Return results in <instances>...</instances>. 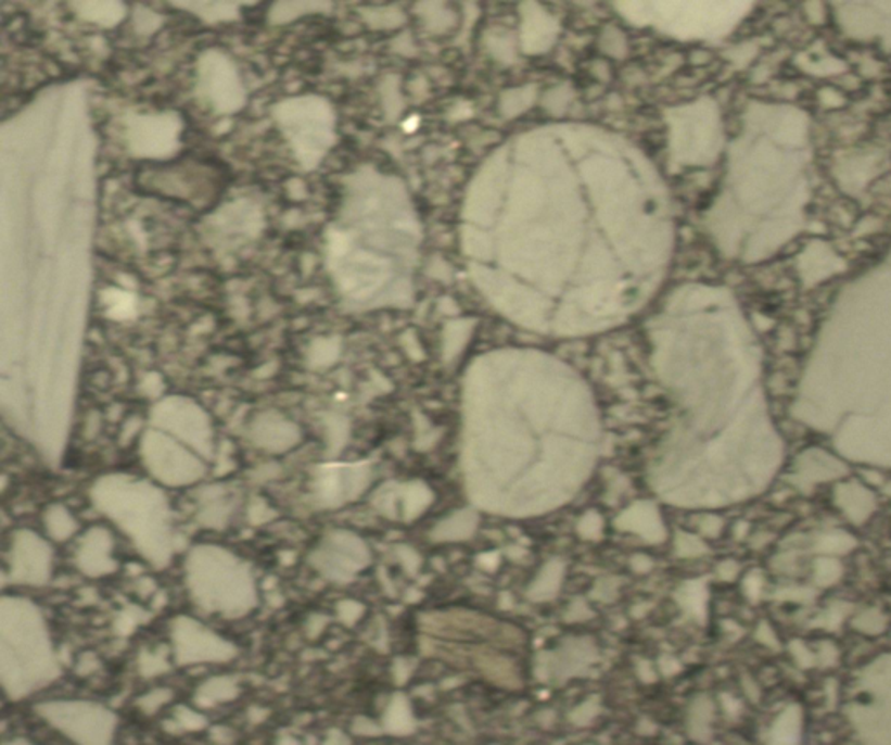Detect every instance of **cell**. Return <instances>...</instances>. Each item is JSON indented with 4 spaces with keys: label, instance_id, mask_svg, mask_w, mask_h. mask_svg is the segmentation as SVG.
Instances as JSON below:
<instances>
[{
    "label": "cell",
    "instance_id": "cell-10",
    "mask_svg": "<svg viewBox=\"0 0 891 745\" xmlns=\"http://www.w3.org/2000/svg\"><path fill=\"white\" fill-rule=\"evenodd\" d=\"M277 745H298V742L293 741V738H282Z\"/></svg>",
    "mask_w": 891,
    "mask_h": 745
},
{
    "label": "cell",
    "instance_id": "cell-3",
    "mask_svg": "<svg viewBox=\"0 0 891 745\" xmlns=\"http://www.w3.org/2000/svg\"><path fill=\"white\" fill-rule=\"evenodd\" d=\"M232 563H225L224 568L212 566L209 573L192 568L190 582L193 594L207 608L220 609L224 614H242L250 608L253 601L250 577Z\"/></svg>",
    "mask_w": 891,
    "mask_h": 745
},
{
    "label": "cell",
    "instance_id": "cell-9",
    "mask_svg": "<svg viewBox=\"0 0 891 745\" xmlns=\"http://www.w3.org/2000/svg\"><path fill=\"white\" fill-rule=\"evenodd\" d=\"M2 745H36L31 744V742L25 741V738H11V741H5Z\"/></svg>",
    "mask_w": 891,
    "mask_h": 745
},
{
    "label": "cell",
    "instance_id": "cell-5",
    "mask_svg": "<svg viewBox=\"0 0 891 745\" xmlns=\"http://www.w3.org/2000/svg\"><path fill=\"white\" fill-rule=\"evenodd\" d=\"M239 686L230 678H215L199 686L193 695V702L199 707H216L238 698Z\"/></svg>",
    "mask_w": 891,
    "mask_h": 745
},
{
    "label": "cell",
    "instance_id": "cell-8",
    "mask_svg": "<svg viewBox=\"0 0 891 745\" xmlns=\"http://www.w3.org/2000/svg\"><path fill=\"white\" fill-rule=\"evenodd\" d=\"M321 745H351L348 744L347 738L345 735H342L340 732H331L330 735L326 736L324 742Z\"/></svg>",
    "mask_w": 891,
    "mask_h": 745
},
{
    "label": "cell",
    "instance_id": "cell-1",
    "mask_svg": "<svg viewBox=\"0 0 891 745\" xmlns=\"http://www.w3.org/2000/svg\"><path fill=\"white\" fill-rule=\"evenodd\" d=\"M2 626V689L5 697L18 702L58 680L60 666L34 606L18 599L4 601Z\"/></svg>",
    "mask_w": 891,
    "mask_h": 745
},
{
    "label": "cell",
    "instance_id": "cell-7",
    "mask_svg": "<svg viewBox=\"0 0 891 745\" xmlns=\"http://www.w3.org/2000/svg\"><path fill=\"white\" fill-rule=\"evenodd\" d=\"M173 700V692L169 689H157L152 690V692L147 693L143 697L138 698L137 706L138 709L143 712V715L152 716L157 715L158 710L163 709L166 704Z\"/></svg>",
    "mask_w": 891,
    "mask_h": 745
},
{
    "label": "cell",
    "instance_id": "cell-6",
    "mask_svg": "<svg viewBox=\"0 0 891 745\" xmlns=\"http://www.w3.org/2000/svg\"><path fill=\"white\" fill-rule=\"evenodd\" d=\"M173 723L183 732H201L207 727L206 718L198 710L190 709L187 706L176 707L175 712H173Z\"/></svg>",
    "mask_w": 891,
    "mask_h": 745
},
{
    "label": "cell",
    "instance_id": "cell-4",
    "mask_svg": "<svg viewBox=\"0 0 891 745\" xmlns=\"http://www.w3.org/2000/svg\"><path fill=\"white\" fill-rule=\"evenodd\" d=\"M232 646L193 623L176 629V655L180 664L216 662L232 657Z\"/></svg>",
    "mask_w": 891,
    "mask_h": 745
},
{
    "label": "cell",
    "instance_id": "cell-2",
    "mask_svg": "<svg viewBox=\"0 0 891 745\" xmlns=\"http://www.w3.org/2000/svg\"><path fill=\"white\" fill-rule=\"evenodd\" d=\"M36 715L74 745H115L119 718L98 702L60 698L36 706Z\"/></svg>",
    "mask_w": 891,
    "mask_h": 745
}]
</instances>
